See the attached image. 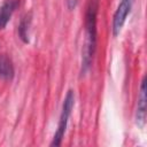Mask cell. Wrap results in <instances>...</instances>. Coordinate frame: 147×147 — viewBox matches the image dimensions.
<instances>
[{
    "label": "cell",
    "instance_id": "cell-1",
    "mask_svg": "<svg viewBox=\"0 0 147 147\" xmlns=\"http://www.w3.org/2000/svg\"><path fill=\"white\" fill-rule=\"evenodd\" d=\"M99 11V0H88L85 9V39L82 51V64L80 76L85 75L93 62V57L96 49V21Z\"/></svg>",
    "mask_w": 147,
    "mask_h": 147
},
{
    "label": "cell",
    "instance_id": "cell-5",
    "mask_svg": "<svg viewBox=\"0 0 147 147\" xmlns=\"http://www.w3.org/2000/svg\"><path fill=\"white\" fill-rule=\"evenodd\" d=\"M20 5V0H5L0 6V30L5 29Z\"/></svg>",
    "mask_w": 147,
    "mask_h": 147
},
{
    "label": "cell",
    "instance_id": "cell-2",
    "mask_svg": "<svg viewBox=\"0 0 147 147\" xmlns=\"http://www.w3.org/2000/svg\"><path fill=\"white\" fill-rule=\"evenodd\" d=\"M75 106V93L72 90H69L64 96L63 103H62V109H61V114H60V119H59V124H57V129L54 133L53 140L51 142V146H60L62 142V139L64 137L67 126H68V122H69V117L71 115L72 108Z\"/></svg>",
    "mask_w": 147,
    "mask_h": 147
},
{
    "label": "cell",
    "instance_id": "cell-7",
    "mask_svg": "<svg viewBox=\"0 0 147 147\" xmlns=\"http://www.w3.org/2000/svg\"><path fill=\"white\" fill-rule=\"evenodd\" d=\"M30 25H31V15L26 14L25 16L22 17V20L18 24V37L25 44H28L30 41V38H29V36H30L29 34Z\"/></svg>",
    "mask_w": 147,
    "mask_h": 147
},
{
    "label": "cell",
    "instance_id": "cell-4",
    "mask_svg": "<svg viewBox=\"0 0 147 147\" xmlns=\"http://www.w3.org/2000/svg\"><path fill=\"white\" fill-rule=\"evenodd\" d=\"M147 98H146V77H142L141 84H140V90L138 94V100H137V108H136V124L138 127H144L146 123V109H147Z\"/></svg>",
    "mask_w": 147,
    "mask_h": 147
},
{
    "label": "cell",
    "instance_id": "cell-6",
    "mask_svg": "<svg viewBox=\"0 0 147 147\" xmlns=\"http://www.w3.org/2000/svg\"><path fill=\"white\" fill-rule=\"evenodd\" d=\"M15 74L11 59L7 54H0V77L6 80L13 79Z\"/></svg>",
    "mask_w": 147,
    "mask_h": 147
},
{
    "label": "cell",
    "instance_id": "cell-3",
    "mask_svg": "<svg viewBox=\"0 0 147 147\" xmlns=\"http://www.w3.org/2000/svg\"><path fill=\"white\" fill-rule=\"evenodd\" d=\"M133 6V0H121L115 13L113 16V24H111V31L113 34L116 37L122 31L127 15L131 13Z\"/></svg>",
    "mask_w": 147,
    "mask_h": 147
}]
</instances>
